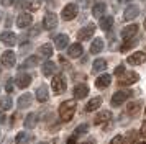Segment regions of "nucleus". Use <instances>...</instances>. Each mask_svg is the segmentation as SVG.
I'll use <instances>...</instances> for the list:
<instances>
[{"label":"nucleus","instance_id":"4","mask_svg":"<svg viewBox=\"0 0 146 144\" xmlns=\"http://www.w3.org/2000/svg\"><path fill=\"white\" fill-rule=\"evenodd\" d=\"M51 87H53L54 95H61L62 92L66 90V80L62 75H54L53 82H51Z\"/></svg>","mask_w":146,"mask_h":144},{"label":"nucleus","instance_id":"12","mask_svg":"<svg viewBox=\"0 0 146 144\" xmlns=\"http://www.w3.org/2000/svg\"><path fill=\"white\" fill-rule=\"evenodd\" d=\"M82 52H84V48H82L80 43H74V44H71L69 46V49H67L69 57H80Z\"/></svg>","mask_w":146,"mask_h":144},{"label":"nucleus","instance_id":"17","mask_svg":"<svg viewBox=\"0 0 146 144\" xmlns=\"http://www.w3.org/2000/svg\"><path fill=\"white\" fill-rule=\"evenodd\" d=\"M87 93H89V87L86 84H80V85H76V89H74V97L80 100V98H86Z\"/></svg>","mask_w":146,"mask_h":144},{"label":"nucleus","instance_id":"35","mask_svg":"<svg viewBox=\"0 0 146 144\" xmlns=\"http://www.w3.org/2000/svg\"><path fill=\"white\" fill-rule=\"evenodd\" d=\"M110 144H130V143H128V139L125 136H115Z\"/></svg>","mask_w":146,"mask_h":144},{"label":"nucleus","instance_id":"7","mask_svg":"<svg viewBox=\"0 0 146 144\" xmlns=\"http://www.w3.org/2000/svg\"><path fill=\"white\" fill-rule=\"evenodd\" d=\"M95 34V26L94 25H87L84 28H80L79 30V34H77V38L82 39V41H87V39H90Z\"/></svg>","mask_w":146,"mask_h":144},{"label":"nucleus","instance_id":"13","mask_svg":"<svg viewBox=\"0 0 146 144\" xmlns=\"http://www.w3.org/2000/svg\"><path fill=\"white\" fill-rule=\"evenodd\" d=\"M31 23H33V17L28 15V13H21L17 18V25L20 28H28V26H31Z\"/></svg>","mask_w":146,"mask_h":144},{"label":"nucleus","instance_id":"6","mask_svg":"<svg viewBox=\"0 0 146 144\" xmlns=\"http://www.w3.org/2000/svg\"><path fill=\"white\" fill-rule=\"evenodd\" d=\"M56 25H58V17H56V13L48 12L44 20H43V28H44V30H54Z\"/></svg>","mask_w":146,"mask_h":144},{"label":"nucleus","instance_id":"2","mask_svg":"<svg viewBox=\"0 0 146 144\" xmlns=\"http://www.w3.org/2000/svg\"><path fill=\"white\" fill-rule=\"evenodd\" d=\"M131 95H133L131 90H118L112 97V106H120V105L123 103V102H126Z\"/></svg>","mask_w":146,"mask_h":144},{"label":"nucleus","instance_id":"46","mask_svg":"<svg viewBox=\"0 0 146 144\" xmlns=\"http://www.w3.org/2000/svg\"><path fill=\"white\" fill-rule=\"evenodd\" d=\"M138 144H146V141H141V143H138Z\"/></svg>","mask_w":146,"mask_h":144},{"label":"nucleus","instance_id":"21","mask_svg":"<svg viewBox=\"0 0 146 144\" xmlns=\"http://www.w3.org/2000/svg\"><path fill=\"white\" fill-rule=\"evenodd\" d=\"M48 97H49V95H48L46 85H40V87L36 89V100L43 103V102H48Z\"/></svg>","mask_w":146,"mask_h":144},{"label":"nucleus","instance_id":"48","mask_svg":"<svg viewBox=\"0 0 146 144\" xmlns=\"http://www.w3.org/2000/svg\"><path fill=\"white\" fill-rule=\"evenodd\" d=\"M38 144H48V143H38Z\"/></svg>","mask_w":146,"mask_h":144},{"label":"nucleus","instance_id":"39","mask_svg":"<svg viewBox=\"0 0 146 144\" xmlns=\"http://www.w3.org/2000/svg\"><path fill=\"white\" fill-rule=\"evenodd\" d=\"M5 89H7L8 93H10V92H13V80H12V79L7 82V87H5Z\"/></svg>","mask_w":146,"mask_h":144},{"label":"nucleus","instance_id":"29","mask_svg":"<svg viewBox=\"0 0 146 144\" xmlns=\"http://www.w3.org/2000/svg\"><path fill=\"white\" fill-rule=\"evenodd\" d=\"M102 49H104V41H102V39H99V38L94 39L92 46H90V52H92V54H99Z\"/></svg>","mask_w":146,"mask_h":144},{"label":"nucleus","instance_id":"49","mask_svg":"<svg viewBox=\"0 0 146 144\" xmlns=\"http://www.w3.org/2000/svg\"><path fill=\"white\" fill-rule=\"evenodd\" d=\"M0 20H2V12H0Z\"/></svg>","mask_w":146,"mask_h":144},{"label":"nucleus","instance_id":"18","mask_svg":"<svg viewBox=\"0 0 146 144\" xmlns=\"http://www.w3.org/2000/svg\"><path fill=\"white\" fill-rule=\"evenodd\" d=\"M112 82V75H108V74H104V75H100L97 80H95V85H97V89H107L108 85Z\"/></svg>","mask_w":146,"mask_h":144},{"label":"nucleus","instance_id":"34","mask_svg":"<svg viewBox=\"0 0 146 144\" xmlns=\"http://www.w3.org/2000/svg\"><path fill=\"white\" fill-rule=\"evenodd\" d=\"M15 143L17 144H28V134L27 133H18L15 137Z\"/></svg>","mask_w":146,"mask_h":144},{"label":"nucleus","instance_id":"1","mask_svg":"<svg viewBox=\"0 0 146 144\" xmlns=\"http://www.w3.org/2000/svg\"><path fill=\"white\" fill-rule=\"evenodd\" d=\"M76 113V102L74 100H66L59 106V116L62 121H71Z\"/></svg>","mask_w":146,"mask_h":144},{"label":"nucleus","instance_id":"16","mask_svg":"<svg viewBox=\"0 0 146 144\" xmlns=\"http://www.w3.org/2000/svg\"><path fill=\"white\" fill-rule=\"evenodd\" d=\"M139 15V8L136 5H128L126 7V10H125V13H123V17H125V20H135L136 17Z\"/></svg>","mask_w":146,"mask_h":144},{"label":"nucleus","instance_id":"14","mask_svg":"<svg viewBox=\"0 0 146 144\" xmlns=\"http://www.w3.org/2000/svg\"><path fill=\"white\" fill-rule=\"evenodd\" d=\"M112 120V113L110 111H100L99 115H95V118H94V124H102V123H108Z\"/></svg>","mask_w":146,"mask_h":144},{"label":"nucleus","instance_id":"23","mask_svg":"<svg viewBox=\"0 0 146 144\" xmlns=\"http://www.w3.org/2000/svg\"><path fill=\"white\" fill-rule=\"evenodd\" d=\"M31 100H33L31 93H23V95L18 98V108H28V106L31 105Z\"/></svg>","mask_w":146,"mask_h":144},{"label":"nucleus","instance_id":"5","mask_svg":"<svg viewBox=\"0 0 146 144\" xmlns=\"http://www.w3.org/2000/svg\"><path fill=\"white\" fill-rule=\"evenodd\" d=\"M77 5L76 3H67L64 8H62V12H61V17H62V20H74L76 17H77Z\"/></svg>","mask_w":146,"mask_h":144},{"label":"nucleus","instance_id":"31","mask_svg":"<svg viewBox=\"0 0 146 144\" xmlns=\"http://www.w3.org/2000/svg\"><path fill=\"white\" fill-rule=\"evenodd\" d=\"M136 44H138V41H136V39H126L125 43H123V44L120 46V51H121V52H126L128 49L135 48Z\"/></svg>","mask_w":146,"mask_h":144},{"label":"nucleus","instance_id":"8","mask_svg":"<svg viewBox=\"0 0 146 144\" xmlns=\"http://www.w3.org/2000/svg\"><path fill=\"white\" fill-rule=\"evenodd\" d=\"M0 61H2V64L5 65V67H13L15 62H17V57H15V52L13 51H5L3 54H2V57H0Z\"/></svg>","mask_w":146,"mask_h":144},{"label":"nucleus","instance_id":"11","mask_svg":"<svg viewBox=\"0 0 146 144\" xmlns=\"http://www.w3.org/2000/svg\"><path fill=\"white\" fill-rule=\"evenodd\" d=\"M136 33H138V25H135V23H133V25H128L126 28L121 30V38L125 39V41H126V39H131Z\"/></svg>","mask_w":146,"mask_h":144},{"label":"nucleus","instance_id":"9","mask_svg":"<svg viewBox=\"0 0 146 144\" xmlns=\"http://www.w3.org/2000/svg\"><path fill=\"white\" fill-rule=\"evenodd\" d=\"M126 62H130L131 65H139L143 64V62H146V52H135V54H131L130 57H128V61Z\"/></svg>","mask_w":146,"mask_h":144},{"label":"nucleus","instance_id":"3","mask_svg":"<svg viewBox=\"0 0 146 144\" xmlns=\"http://www.w3.org/2000/svg\"><path fill=\"white\" fill-rule=\"evenodd\" d=\"M139 80V75L136 74V72H126V74H123L121 77L118 79V85H121V87H128V85H133L135 82H138Z\"/></svg>","mask_w":146,"mask_h":144},{"label":"nucleus","instance_id":"24","mask_svg":"<svg viewBox=\"0 0 146 144\" xmlns=\"http://www.w3.org/2000/svg\"><path fill=\"white\" fill-rule=\"evenodd\" d=\"M100 105H102V98H100V97H94L90 102H87L86 111H94V110H97Z\"/></svg>","mask_w":146,"mask_h":144},{"label":"nucleus","instance_id":"15","mask_svg":"<svg viewBox=\"0 0 146 144\" xmlns=\"http://www.w3.org/2000/svg\"><path fill=\"white\" fill-rule=\"evenodd\" d=\"M15 84L18 89H27L28 85L31 84V75H28V74H20L17 80H15Z\"/></svg>","mask_w":146,"mask_h":144},{"label":"nucleus","instance_id":"45","mask_svg":"<svg viewBox=\"0 0 146 144\" xmlns=\"http://www.w3.org/2000/svg\"><path fill=\"white\" fill-rule=\"evenodd\" d=\"M80 2H82V5H84V7L87 5V0H79V3H80Z\"/></svg>","mask_w":146,"mask_h":144},{"label":"nucleus","instance_id":"43","mask_svg":"<svg viewBox=\"0 0 146 144\" xmlns=\"http://www.w3.org/2000/svg\"><path fill=\"white\" fill-rule=\"evenodd\" d=\"M80 144H95V141H92V139H89V141H84V143H80Z\"/></svg>","mask_w":146,"mask_h":144},{"label":"nucleus","instance_id":"32","mask_svg":"<svg viewBox=\"0 0 146 144\" xmlns=\"http://www.w3.org/2000/svg\"><path fill=\"white\" fill-rule=\"evenodd\" d=\"M40 52H41V56H44V57H51V56H53V46L51 44H43L40 48Z\"/></svg>","mask_w":146,"mask_h":144},{"label":"nucleus","instance_id":"20","mask_svg":"<svg viewBox=\"0 0 146 144\" xmlns=\"http://www.w3.org/2000/svg\"><path fill=\"white\" fill-rule=\"evenodd\" d=\"M38 124V113H28V116L25 118V128L31 129Z\"/></svg>","mask_w":146,"mask_h":144},{"label":"nucleus","instance_id":"37","mask_svg":"<svg viewBox=\"0 0 146 144\" xmlns=\"http://www.w3.org/2000/svg\"><path fill=\"white\" fill-rule=\"evenodd\" d=\"M87 131H89V126H87V124H79L77 129H76V134H84Z\"/></svg>","mask_w":146,"mask_h":144},{"label":"nucleus","instance_id":"50","mask_svg":"<svg viewBox=\"0 0 146 144\" xmlns=\"http://www.w3.org/2000/svg\"><path fill=\"white\" fill-rule=\"evenodd\" d=\"M123 2H130V0H123Z\"/></svg>","mask_w":146,"mask_h":144},{"label":"nucleus","instance_id":"42","mask_svg":"<svg viewBox=\"0 0 146 144\" xmlns=\"http://www.w3.org/2000/svg\"><path fill=\"white\" fill-rule=\"evenodd\" d=\"M67 144H76V136H71L67 139Z\"/></svg>","mask_w":146,"mask_h":144},{"label":"nucleus","instance_id":"28","mask_svg":"<svg viewBox=\"0 0 146 144\" xmlns=\"http://www.w3.org/2000/svg\"><path fill=\"white\" fill-rule=\"evenodd\" d=\"M112 26H113V18L112 17H102V18H100V28H102L104 31H108Z\"/></svg>","mask_w":146,"mask_h":144},{"label":"nucleus","instance_id":"47","mask_svg":"<svg viewBox=\"0 0 146 144\" xmlns=\"http://www.w3.org/2000/svg\"><path fill=\"white\" fill-rule=\"evenodd\" d=\"M145 30H146V20H145Z\"/></svg>","mask_w":146,"mask_h":144},{"label":"nucleus","instance_id":"44","mask_svg":"<svg viewBox=\"0 0 146 144\" xmlns=\"http://www.w3.org/2000/svg\"><path fill=\"white\" fill-rule=\"evenodd\" d=\"M3 118H5V115H3V113H2V111H0V123H2V121H3Z\"/></svg>","mask_w":146,"mask_h":144},{"label":"nucleus","instance_id":"36","mask_svg":"<svg viewBox=\"0 0 146 144\" xmlns=\"http://www.w3.org/2000/svg\"><path fill=\"white\" fill-rule=\"evenodd\" d=\"M123 74H125V65H123V64L117 65V67H115V75H118V79H120Z\"/></svg>","mask_w":146,"mask_h":144},{"label":"nucleus","instance_id":"22","mask_svg":"<svg viewBox=\"0 0 146 144\" xmlns=\"http://www.w3.org/2000/svg\"><path fill=\"white\" fill-rule=\"evenodd\" d=\"M67 41H69V36L67 34H58V36H54V43H56V48L58 49H64L67 46Z\"/></svg>","mask_w":146,"mask_h":144},{"label":"nucleus","instance_id":"10","mask_svg":"<svg viewBox=\"0 0 146 144\" xmlns=\"http://www.w3.org/2000/svg\"><path fill=\"white\" fill-rule=\"evenodd\" d=\"M0 41L7 46H13L15 43H17V34L12 33V31H3L0 34Z\"/></svg>","mask_w":146,"mask_h":144},{"label":"nucleus","instance_id":"33","mask_svg":"<svg viewBox=\"0 0 146 144\" xmlns=\"http://www.w3.org/2000/svg\"><path fill=\"white\" fill-rule=\"evenodd\" d=\"M12 98L10 97H2L0 98V108H2V110H10V108H12Z\"/></svg>","mask_w":146,"mask_h":144},{"label":"nucleus","instance_id":"40","mask_svg":"<svg viewBox=\"0 0 146 144\" xmlns=\"http://www.w3.org/2000/svg\"><path fill=\"white\" fill-rule=\"evenodd\" d=\"M139 134H141V136H143V137L146 139V121H145L143 124H141V129H139Z\"/></svg>","mask_w":146,"mask_h":144},{"label":"nucleus","instance_id":"19","mask_svg":"<svg viewBox=\"0 0 146 144\" xmlns=\"http://www.w3.org/2000/svg\"><path fill=\"white\" fill-rule=\"evenodd\" d=\"M139 110H141V102H130L128 108H126L128 115H130V116H133V118H136L139 115Z\"/></svg>","mask_w":146,"mask_h":144},{"label":"nucleus","instance_id":"38","mask_svg":"<svg viewBox=\"0 0 146 144\" xmlns=\"http://www.w3.org/2000/svg\"><path fill=\"white\" fill-rule=\"evenodd\" d=\"M28 8L33 10V12H36V10L40 8V0H36V2H28Z\"/></svg>","mask_w":146,"mask_h":144},{"label":"nucleus","instance_id":"41","mask_svg":"<svg viewBox=\"0 0 146 144\" xmlns=\"http://www.w3.org/2000/svg\"><path fill=\"white\" fill-rule=\"evenodd\" d=\"M0 2H2V5L3 7H10L12 3H15L17 0H0Z\"/></svg>","mask_w":146,"mask_h":144},{"label":"nucleus","instance_id":"26","mask_svg":"<svg viewBox=\"0 0 146 144\" xmlns=\"http://www.w3.org/2000/svg\"><path fill=\"white\" fill-rule=\"evenodd\" d=\"M107 62L105 59H95L94 61V65H92V71L94 72H102V71H105L107 69Z\"/></svg>","mask_w":146,"mask_h":144},{"label":"nucleus","instance_id":"27","mask_svg":"<svg viewBox=\"0 0 146 144\" xmlns=\"http://www.w3.org/2000/svg\"><path fill=\"white\" fill-rule=\"evenodd\" d=\"M40 62V59L36 57V56H30L28 59H25V62L20 65V69H28V67H36Z\"/></svg>","mask_w":146,"mask_h":144},{"label":"nucleus","instance_id":"30","mask_svg":"<svg viewBox=\"0 0 146 144\" xmlns=\"http://www.w3.org/2000/svg\"><path fill=\"white\" fill-rule=\"evenodd\" d=\"M105 8H107L105 3H97V5H94V8H92V15L97 17V18H100V17L104 15V12H105Z\"/></svg>","mask_w":146,"mask_h":144},{"label":"nucleus","instance_id":"25","mask_svg":"<svg viewBox=\"0 0 146 144\" xmlns=\"http://www.w3.org/2000/svg\"><path fill=\"white\" fill-rule=\"evenodd\" d=\"M41 72H43V75H44V77L53 75V74H54V62H51V61L44 62V64L41 65Z\"/></svg>","mask_w":146,"mask_h":144}]
</instances>
